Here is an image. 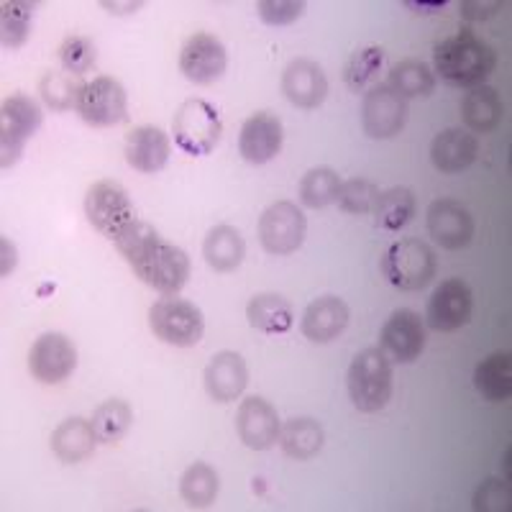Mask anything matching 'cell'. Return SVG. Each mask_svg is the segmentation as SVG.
Here are the masks:
<instances>
[{"label":"cell","mask_w":512,"mask_h":512,"mask_svg":"<svg viewBox=\"0 0 512 512\" xmlns=\"http://www.w3.org/2000/svg\"><path fill=\"white\" fill-rule=\"evenodd\" d=\"M82 121L95 128H108L118 126V123L126 121L128 116V95L126 88L116 77H95L93 82H88L85 95H82L80 111Z\"/></svg>","instance_id":"12"},{"label":"cell","mask_w":512,"mask_h":512,"mask_svg":"<svg viewBox=\"0 0 512 512\" xmlns=\"http://www.w3.org/2000/svg\"><path fill=\"white\" fill-rule=\"evenodd\" d=\"M31 377L41 384H59L77 369V349L64 333H44L29 351Z\"/></svg>","instance_id":"14"},{"label":"cell","mask_w":512,"mask_h":512,"mask_svg":"<svg viewBox=\"0 0 512 512\" xmlns=\"http://www.w3.org/2000/svg\"><path fill=\"white\" fill-rule=\"evenodd\" d=\"M341 185H344V182H341L336 169L331 167L310 169L308 175L300 180V203H303L305 208H313V210L338 203Z\"/></svg>","instance_id":"34"},{"label":"cell","mask_w":512,"mask_h":512,"mask_svg":"<svg viewBox=\"0 0 512 512\" xmlns=\"http://www.w3.org/2000/svg\"><path fill=\"white\" fill-rule=\"evenodd\" d=\"M474 387L489 402H507L512 395V359L510 354H489L474 369Z\"/></svg>","instance_id":"29"},{"label":"cell","mask_w":512,"mask_h":512,"mask_svg":"<svg viewBox=\"0 0 512 512\" xmlns=\"http://www.w3.org/2000/svg\"><path fill=\"white\" fill-rule=\"evenodd\" d=\"M379 349L395 364H413L425 349V323L415 310H395L379 331Z\"/></svg>","instance_id":"13"},{"label":"cell","mask_w":512,"mask_h":512,"mask_svg":"<svg viewBox=\"0 0 512 512\" xmlns=\"http://www.w3.org/2000/svg\"><path fill=\"white\" fill-rule=\"evenodd\" d=\"M280 448L285 456L295 461H308L318 456V451L326 443V433L313 418H292L282 423L280 428Z\"/></svg>","instance_id":"28"},{"label":"cell","mask_w":512,"mask_h":512,"mask_svg":"<svg viewBox=\"0 0 512 512\" xmlns=\"http://www.w3.org/2000/svg\"><path fill=\"white\" fill-rule=\"evenodd\" d=\"M346 387L356 410L379 413L392 400V387H395L392 361L379 346L359 351L346 374Z\"/></svg>","instance_id":"3"},{"label":"cell","mask_w":512,"mask_h":512,"mask_svg":"<svg viewBox=\"0 0 512 512\" xmlns=\"http://www.w3.org/2000/svg\"><path fill=\"white\" fill-rule=\"evenodd\" d=\"M415 195L408 187H390V190L379 192L377 203H374V223L384 231H402L415 216Z\"/></svg>","instance_id":"31"},{"label":"cell","mask_w":512,"mask_h":512,"mask_svg":"<svg viewBox=\"0 0 512 512\" xmlns=\"http://www.w3.org/2000/svg\"><path fill=\"white\" fill-rule=\"evenodd\" d=\"M85 216L111 241L136 218L128 192L113 180H100L90 187L85 195Z\"/></svg>","instance_id":"9"},{"label":"cell","mask_w":512,"mask_h":512,"mask_svg":"<svg viewBox=\"0 0 512 512\" xmlns=\"http://www.w3.org/2000/svg\"><path fill=\"white\" fill-rule=\"evenodd\" d=\"M93 431L98 443H116L128 433L134 423V410L126 400H105L93 413Z\"/></svg>","instance_id":"35"},{"label":"cell","mask_w":512,"mask_h":512,"mask_svg":"<svg viewBox=\"0 0 512 512\" xmlns=\"http://www.w3.org/2000/svg\"><path fill=\"white\" fill-rule=\"evenodd\" d=\"M280 415L264 397H246L236 413V433L251 451H267L280 441Z\"/></svg>","instance_id":"17"},{"label":"cell","mask_w":512,"mask_h":512,"mask_svg":"<svg viewBox=\"0 0 512 512\" xmlns=\"http://www.w3.org/2000/svg\"><path fill=\"white\" fill-rule=\"evenodd\" d=\"M408 121V100L400 98L387 82H379L364 93L361 126L372 139H392Z\"/></svg>","instance_id":"10"},{"label":"cell","mask_w":512,"mask_h":512,"mask_svg":"<svg viewBox=\"0 0 512 512\" xmlns=\"http://www.w3.org/2000/svg\"><path fill=\"white\" fill-rule=\"evenodd\" d=\"M172 144L169 136L157 126H139L126 136V162L136 172L154 175L167 164Z\"/></svg>","instance_id":"23"},{"label":"cell","mask_w":512,"mask_h":512,"mask_svg":"<svg viewBox=\"0 0 512 512\" xmlns=\"http://www.w3.org/2000/svg\"><path fill=\"white\" fill-rule=\"evenodd\" d=\"M34 3L26 0H6L0 6V39L6 49H21L31 34Z\"/></svg>","instance_id":"36"},{"label":"cell","mask_w":512,"mask_h":512,"mask_svg":"<svg viewBox=\"0 0 512 512\" xmlns=\"http://www.w3.org/2000/svg\"><path fill=\"white\" fill-rule=\"evenodd\" d=\"M479 157V139L461 128H446L431 144V162L443 175H459Z\"/></svg>","instance_id":"22"},{"label":"cell","mask_w":512,"mask_h":512,"mask_svg":"<svg viewBox=\"0 0 512 512\" xmlns=\"http://www.w3.org/2000/svg\"><path fill=\"white\" fill-rule=\"evenodd\" d=\"M59 62L70 75L82 77L90 72L98 62V52H95L93 39L88 36H67L59 47Z\"/></svg>","instance_id":"38"},{"label":"cell","mask_w":512,"mask_h":512,"mask_svg":"<svg viewBox=\"0 0 512 512\" xmlns=\"http://www.w3.org/2000/svg\"><path fill=\"white\" fill-rule=\"evenodd\" d=\"M282 121L274 113L259 111L241 126L239 152L249 164H267L282 152Z\"/></svg>","instance_id":"19"},{"label":"cell","mask_w":512,"mask_h":512,"mask_svg":"<svg viewBox=\"0 0 512 512\" xmlns=\"http://www.w3.org/2000/svg\"><path fill=\"white\" fill-rule=\"evenodd\" d=\"M246 318H249L251 328L269 333V336L287 333L292 323H295L292 305L282 295H274V292H262V295L251 297L249 308H246Z\"/></svg>","instance_id":"27"},{"label":"cell","mask_w":512,"mask_h":512,"mask_svg":"<svg viewBox=\"0 0 512 512\" xmlns=\"http://www.w3.org/2000/svg\"><path fill=\"white\" fill-rule=\"evenodd\" d=\"M382 277L392 287L405 292H418L433 282L438 272L436 251L420 239L395 241L382 256Z\"/></svg>","instance_id":"4"},{"label":"cell","mask_w":512,"mask_h":512,"mask_svg":"<svg viewBox=\"0 0 512 512\" xmlns=\"http://www.w3.org/2000/svg\"><path fill=\"white\" fill-rule=\"evenodd\" d=\"M172 134H175V144L185 154H192V157L210 154L221 144L223 134L216 105L203 98L185 100L172 118Z\"/></svg>","instance_id":"5"},{"label":"cell","mask_w":512,"mask_h":512,"mask_svg":"<svg viewBox=\"0 0 512 512\" xmlns=\"http://www.w3.org/2000/svg\"><path fill=\"white\" fill-rule=\"evenodd\" d=\"M218 487H221V482H218V472L210 464H205V461L192 464L180 479L182 500H185L190 507H198V510L210 507L213 502H216Z\"/></svg>","instance_id":"33"},{"label":"cell","mask_w":512,"mask_h":512,"mask_svg":"<svg viewBox=\"0 0 512 512\" xmlns=\"http://www.w3.org/2000/svg\"><path fill=\"white\" fill-rule=\"evenodd\" d=\"M497 67L495 49L479 39L474 31H459L448 36L433 49V75L454 88H477L484 85Z\"/></svg>","instance_id":"2"},{"label":"cell","mask_w":512,"mask_h":512,"mask_svg":"<svg viewBox=\"0 0 512 512\" xmlns=\"http://www.w3.org/2000/svg\"><path fill=\"white\" fill-rule=\"evenodd\" d=\"M256 11L267 26H290L305 13V3L300 0H262Z\"/></svg>","instance_id":"40"},{"label":"cell","mask_w":512,"mask_h":512,"mask_svg":"<svg viewBox=\"0 0 512 512\" xmlns=\"http://www.w3.org/2000/svg\"><path fill=\"white\" fill-rule=\"evenodd\" d=\"M103 8H108L111 13H131V11H139L141 3H108V0H105Z\"/></svg>","instance_id":"43"},{"label":"cell","mask_w":512,"mask_h":512,"mask_svg":"<svg viewBox=\"0 0 512 512\" xmlns=\"http://www.w3.org/2000/svg\"><path fill=\"white\" fill-rule=\"evenodd\" d=\"M282 93L295 108L313 111L328 95V77L315 59L297 57L282 72Z\"/></svg>","instance_id":"18"},{"label":"cell","mask_w":512,"mask_h":512,"mask_svg":"<svg viewBox=\"0 0 512 512\" xmlns=\"http://www.w3.org/2000/svg\"><path fill=\"white\" fill-rule=\"evenodd\" d=\"M113 244L136 277L159 295L175 297L190 280V256L180 246L164 241L157 228L146 221L134 218L113 239Z\"/></svg>","instance_id":"1"},{"label":"cell","mask_w":512,"mask_h":512,"mask_svg":"<svg viewBox=\"0 0 512 512\" xmlns=\"http://www.w3.org/2000/svg\"><path fill=\"white\" fill-rule=\"evenodd\" d=\"M203 256L213 272H233L241 267L246 256L244 236L226 223L210 228L203 241Z\"/></svg>","instance_id":"26"},{"label":"cell","mask_w":512,"mask_h":512,"mask_svg":"<svg viewBox=\"0 0 512 512\" xmlns=\"http://www.w3.org/2000/svg\"><path fill=\"white\" fill-rule=\"evenodd\" d=\"M149 328L159 341L177 349L200 344L205 333V318L200 308L182 297H162L149 308Z\"/></svg>","instance_id":"6"},{"label":"cell","mask_w":512,"mask_h":512,"mask_svg":"<svg viewBox=\"0 0 512 512\" xmlns=\"http://www.w3.org/2000/svg\"><path fill=\"white\" fill-rule=\"evenodd\" d=\"M472 308L474 297L469 285L459 277H451L433 290L428 308H425V323L438 333L459 331L472 318Z\"/></svg>","instance_id":"11"},{"label":"cell","mask_w":512,"mask_h":512,"mask_svg":"<svg viewBox=\"0 0 512 512\" xmlns=\"http://www.w3.org/2000/svg\"><path fill=\"white\" fill-rule=\"evenodd\" d=\"M249 369L244 356L236 351H218L205 367V390L216 402H231L244 395Z\"/></svg>","instance_id":"21"},{"label":"cell","mask_w":512,"mask_h":512,"mask_svg":"<svg viewBox=\"0 0 512 512\" xmlns=\"http://www.w3.org/2000/svg\"><path fill=\"white\" fill-rule=\"evenodd\" d=\"M305 231H308L305 213L290 200L269 205L259 218V241L264 251L274 256L295 254L303 246Z\"/></svg>","instance_id":"8"},{"label":"cell","mask_w":512,"mask_h":512,"mask_svg":"<svg viewBox=\"0 0 512 512\" xmlns=\"http://www.w3.org/2000/svg\"><path fill=\"white\" fill-rule=\"evenodd\" d=\"M228 67V52L218 36L200 31L185 41L180 52V72L195 85L221 80Z\"/></svg>","instance_id":"15"},{"label":"cell","mask_w":512,"mask_h":512,"mask_svg":"<svg viewBox=\"0 0 512 512\" xmlns=\"http://www.w3.org/2000/svg\"><path fill=\"white\" fill-rule=\"evenodd\" d=\"M510 489L500 479H487L474 495V510L479 512H502L510 510Z\"/></svg>","instance_id":"41"},{"label":"cell","mask_w":512,"mask_h":512,"mask_svg":"<svg viewBox=\"0 0 512 512\" xmlns=\"http://www.w3.org/2000/svg\"><path fill=\"white\" fill-rule=\"evenodd\" d=\"M500 8V0H492V3H472V0H464L461 3V13H464L466 21H484V18L495 16Z\"/></svg>","instance_id":"42"},{"label":"cell","mask_w":512,"mask_h":512,"mask_svg":"<svg viewBox=\"0 0 512 512\" xmlns=\"http://www.w3.org/2000/svg\"><path fill=\"white\" fill-rule=\"evenodd\" d=\"M387 85L405 100L420 98V95H431L436 90V75L420 59H402L390 70Z\"/></svg>","instance_id":"32"},{"label":"cell","mask_w":512,"mask_h":512,"mask_svg":"<svg viewBox=\"0 0 512 512\" xmlns=\"http://www.w3.org/2000/svg\"><path fill=\"white\" fill-rule=\"evenodd\" d=\"M98 436L93 431V423L85 418H67L54 428L52 451L64 464H77L93 456Z\"/></svg>","instance_id":"25"},{"label":"cell","mask_w":512,"mask_h":512,"mask_svg":"<svg viewBox=\"0 0 512 512\" xmlns=\"http://www.w3.org/2000/svg\"><path fill=\"white\" fill-rule=\"evenodd\" d=\"M44 113L29 95H13L0 108V167L8 169L21 159L24 146L41 128Z\"/></svg>","instance_id":"7"},{"label":"cell","mask_w":512,"mask_h":512,"mask_svg":"<svg viewBox=\"0 0 512 512\" xmlns=\"http://www.w3.org/2000/svg\"><path fill=\"white\" fill-rule=\"evenodd\" d=\"M379 198V187L372 180H364V177H354V180L344 182L341 185V195H338V208L346 210V213H356V216H364L369 210H374V203Z\"/></svg>","instance_id":"39"},{"label":"cell","mask_w":512,"mask_h":512,"mask_svg":"<svg viewBox=\"0 0 512 512\" xmlns=\"http://www.w3.org/2000/svg\"><path fill=\"white\" fill-rule=\"evenodd\" d=\"M428 233L443 249L459 251L472 244L474 218L459 200H433L431 208H428Z\"/></svg>","instance_id":"16"},{"label":"cell","mask_w":512,"mask_h":512,"mask_svg":"<svg viewBox=\"0 0 512 512\" xmlns=\"http://www.w3.org/2000/svg\"><path fill=\"white\" fill-rule=\"evenodd\" d=\"M505 118V103L500 93L489 85H477L461 98V121L469 131L477 134H492Z\"/></svg>","instance_id":"24"},{"label":"cell","mask_w":512,"mask_h":512,"mask_svg":"<svg viewBox=\"0 0 512 512\" xmlns=\"http://www.w3.org/2000/svg\"><path fill=\"white\" fill-rule=\"evenodd\" d=\"M349 305L341 297H318L305 308L303 320H300V331L313 344H331L349 326Z\"/></svg>","instance_id":"20"},{"label":"cell","mask_w":512,"mask_h":512,"mask_svg":"<svg viewBox=\"0 0 512 512\" xmlns=\"http://www.w3.org/2000/svg\"><path fill=\"white\" fill-rule=\"evenodd\" d=\"M85 88H88V82L70 72H47L39 82L41 100L59 113L80 111Z\"/></svg>","instance_id":"30"},{"label":"cell","mask_w":512,"mask_h":512,"mask_svg":"<svg viewBox=\"0 0 512 512\" xmlns=\"http://www.w3.org/2000/svg\"><path fill=\"white\" fill-rule=\"evenodd\" d=\"M408 6H415V8H428V6H425V3H408ZM443 6H446V3H443V0H441V3H433L431 8H443Z\"/></svg>","instance_id":"44"},{"label":"cell","mask_w":512,"mask_h":512,"mask_svg":"<svg viewBox=\"0 0 512 512\" xmlns=\"http://www.w3.org/2000/svg\"><path fill=\"white\" fill-rule=\"evenodd\" d=\"M384 62V52L379 47H367L356 52L354 57L349 59L344 70V80L349 85V90L354 93H361V90H367L374 80H377L379 70H382Z\"/></svg>","instance_id":"37"}]
</instances>
